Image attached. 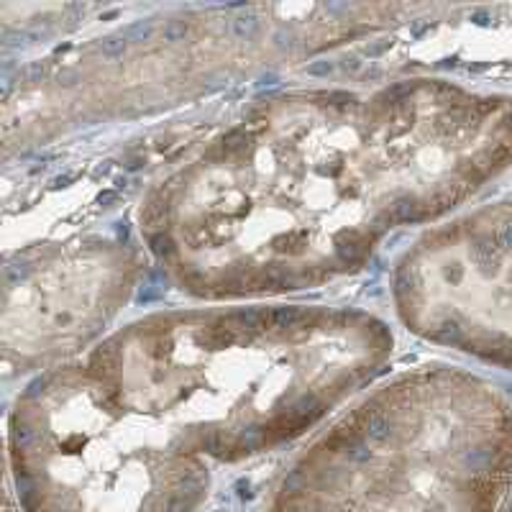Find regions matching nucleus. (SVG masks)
<instances>
[{
	"label": "nucleus",
	"instance_id": "nucleus-1",
	"mask_svg": "<svg viewBox=\"0 0 512 512\" xmlns=\"http://www.w3.org/2000/svg\"><path fill=\"white\" fill-rule=\"evenodd\" d=\"M512 167V95L446 77L269 95L139 205L146 251L205 303L315 290L390 233L441 221Z\"/></svg>",
	"mask_w": 512,
	"mask_h": 512
},
{
	"label": "nucleus",
	"instance_id": "nucleus-2",
	"mask_svg": "<svg viewBox=\"0 0 512 512\" xmlns=\"http://www.w3.org/2000/svg\"><path fill=\"white\" fill-rule=\"evenodd\" d=\"M392 349L387 320L369 310L246 300L141 315L85 364L175 448L236 464L305 436Z\"/></svg>",
	"mask_w": 512,
	"mask_h": 512
},
{
	"label": "nucleus",
	"instance_id": "nucleus-3",
	"mask_svg": "<svg viewBox=\"0 0 512 512\" xmlns=\"http://www.w3.org/2000/svg\"><path fill=\"white\" fill-rule=\"evenodd\" d=\"M512 405L454 367L377 384L290 461L267 512H500Z\"/></svg>",
	"mask_w": 512,
	"mask_h": 512
},
{
	"label": "nucleus",
	"instance_id": "nucleus-4",
	"mask_svg": "<svg viewBox=\"0 0 512 512\" xmlns=\"http://www.w3.org/2000/svg\"><path fill=\"white\" fill-rule=\"evenodd\" d=\"M21 512H200L210 464L126 410L85 361L44 369L8 415Z\"/></svg>",
	"mask_w": 512,
	"mask_h": 512
},
{
	"label": "nucleus",
	"instance_id": "nucleus-5",
	"mask_svg": "<svg viewBox=\"0 0 512 512\" xmlns=\"http://www.w3.org/2000/svg\"><path fill=\"white\" fill-rule=\"evenodd\" d=\"M390 295L413 336L512 374V200L420 233L397 256Z\"/></svg>",
	"mask_w": 512,
	"mask_h": 512
},
{
	"label": "nucleus",
	"instance_id": "nucleus-6",
	"mask_svg": "<svg viewBox=\"0 0 512 512\" xmlns=\"http://www.w3.org/2000/svg\"><path fill=\"white\" fill-rule=\"evenodd\" d=\"M139 259L108 239L47 244L6 269L3 354L8 367L70 364L121 313L139 282Z\"/></svg>",
	"mask_w": 512,
	"mask_h": 512
},
{
	"label": "nucleus",
	"instance_id": "nucleus-7",
	"mask_svg": "<svg viewBox=\"0 0 512 512\" xmlns=\"http://www.w3.org/2000/svg\"><path fill=\"white\" fill-rule=\"evenodd\" d=\"M6 512H21L16 507V500H13V495H8V502H6Z\"/></svg>",
	"mask_w": 512,
	"mask_h": 512
}]
</instances>
